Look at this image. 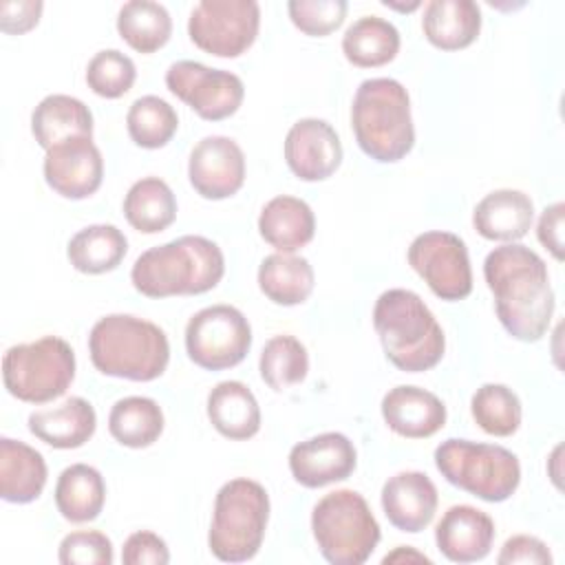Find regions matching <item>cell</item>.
<instances>
[{"mask_svg":"<svg viewBox=\"0 0 565 565\" xmlns=\"http://www.w3.org/2000/svg\"><path fill=\"white\" fill-rule=\"evenodd\" d=\"M483 278L494 296L503 329L521 340H541L554 316V291L545 260L521 243L494 247L483 260Z\"/></svg>","mask_w":565,"mask_h":565,"instance_id":"1","label":"cell"},{"mask_svg":"<svg viewBox=\"0 0 565 565\" xmlns=\"http://www.w3.org/2000/svg\"><path fill=\"white\" fill-rule=\"evenodd\" d=\"M225 274L221 247L196 234H185L137 256L130 280L148 298L196 296L214 289Z\"/></svg>","mask_w":565,"mask_h":565,"instance_id":"2","label":"cell"},{"mask_svg":"<svg viewBox=\"0 0 565 565\" xmlns=\"http://www.w3.org/2000/svg\"><path fill=\"white\" fill-rule=\"evenodd\" d=\"M373 327L384 355L406 373H422L439 364L446 335L428 305L411 289H386L373 307Z\"/></svg>","mask_w":565,"mask_h":565,"instance_id":"3","label":"cell"},{"mask_svg":"<svg viewBox=\"0 0 565 565\" xmlns=\"http://www.w3.org/2000/svg\"><path fill=\"white\" fill-rule=\"evenodd\" d=\"M88 353L102 375L152 382L170 362V342L161 327L130 313L99 318L88 333Z\"/></svg>","mask_w":565,"mask_h":565,"instance_id":"4","label":"cell"},{"mask_svg":"<svg viewBox=\"0 0 565 565\" xmlns=\"http://www.w3.org/2000/svg\"><path fill=\"white\" fill-rule=\"evenodd\" d=\"M351 128L360 150L373 161L404 159L415 146L408 90L393 77L364 79L353 95Z\"/></svg>","mask_w":565,"mask_h":565,"instance_id":"5","label":"cell"},{"mask_svg":"<svg viewBox=\"0 0 565 565\" xmlns=\"http://www.w3.org/2000/svg\"><path fill=\"white\" fill-rule=\"evenodd\" d=\"M269 521V494L254 479L223 483L214 499L207 532L210 552L223 563L252 561L265 539Z\"/></svg>","mask_w":565,"mask_h":565,"instance_id":"6","label":"cell"},{"mask_svg":"<svg viewBox=\"0 0 565 565\" xmlns=\"http://www.w3.org/2000/svg\"><path fill=\"white\" fill-rule=\"evenodd\" d=\"M435 466L448 483L488 503L510 499L521 483L519 457L497 444L450 437L435 448Z\"/></svg>","mask_w":565,"mask_h":565,"instance_id":"7","label":"cell"},{"mask_svg":"<svg viewBox=\"0 0 565 565\" xmlns=\"http://www.w3.org/2000/svg\"><path fill=\"white\" fill-rule=\"evenodd\" d=\"M311 532L324 561L331 565H362L380 543V525L355 490L324 494L311 512Z\"/></svg>","mask_w":565,"mask_h":565,"instance_id":"8","label":"cell"},{"mask_svg":"<svg viewBox=\"0 0 565 565\" xmlns=\"http://www.w3.org/2000/svg\"><path fill=\"white\" fill-rule=\"evenodd\" d=\"M75 380V353L57 335L13 344L2 355L4 388L20 402L46 404L66 393Z\"/></svg>","mask_w":565,"mask_h":565,"instance_id":"9","label":"cell"},{"mask_svg":"<svg viewBox=\"0 0 565 565\" xmlns=\"http://www.w3.org/2000/svg\"><path fill=\"white\" fill-rule=\"evenodd\" d=\"M252 347V327L232 305H212L196 311L185 324L188 358L205 371L241 364Z\"/></svg>","mask_w":565,"mask_h":565,"instance_id":"10","label":"cell"},{"mask_svg":"<svg viewBox=\"0 0 565 565\" xmlns=\"http://www.w3.org/2000/svg\"><path fill=\"white\" fill-rule=\"evenodd\" d=\"M260 7L254 0H201L188 20L190 40L216 57H238L256 40Z\"/></svg>","mask_w":565,"mask_h":565,"instance_id":"11","label":"cell"},{"mask_svg":"<svg viewBox=\"0 0 565 565\" xmlns=\"http://www.w3.org/2000/svg\"><path fill=\"white\" fill-rule=\"evenodd\" d=\"M406 258L437 298L455 302L470 296L472 269L468 247L457 234L424 232L413 238Z\"/></svg>","mask_w":565,"mask_h":565,"instance_id":"12","label":"cell"},{"mask_svg":"<svg viewBox=\"0 0 565 565\" xmlns=\"http://www.w3.org/2000/svg\"><path fill=\"white\" fill-rule=\"evenodd\" d=\"M166 86L207 121L232 117L245 97V86L238 75L223 68H210L194 60L170 64L166 71Z\"/></svg>","mask_w":565,"mask_h":565,"instance_id":"13","label":"cell"},{"mask_svg":"<svg viewBox=\"0 0 565 565\" xmlns=\"http://www.w3.org/2000/svg\"><path fill=\"white\" fill-rule=\"evenodd\" d=\"M44 181L64 199L95 194L104 179V157L93 137H71L51 146L44 154Z\"/></svg>","mask_w":565,"mask_h":565,"instance_id":"14","label":"cell"},{"mask_svg":"<svg viewBox=\"0 0 565 565\" xmlns=\"http://www.w3.org/2000/svg\"><path fill=\"white\" fill-rule=\"evenodd\" d=\"M188 177L194 192L203 199H227L245 183V154L230 137H203L190 152Z\"/></svg>","mask_w":565,"mask_h":565,"instance_id":"15","label":"cell"},{"mask_svg":"<svg viewBox=\"0 0 565 565\" xmlns=\"http://www.w3.org/2000/svg\"><path fill=\"white\" fill-rule=\"evenodd\" d=\"M358 466L353 441L342 433H320L289 450L291 477L305 488L344 481Z\"/></svg>","mask_w":565,"mask_h":565,"instance_id":"16","label":"cell"},{"mask_svg":"<svg viewBox=\"0 0 565 565\" xmlns=\"http://www.w3.org/2000/svg\"><path fill=\"white\" fill-rule=\"evenodd\" d=\"M285 161L300 181H324L342 163L335 128L318 117L298 119L285 137Z\"/></svg>","mask_w":565,"mask_h":565,"instance_id":"17","label":"cell"},{"mask_svg":"<svg viewBox=\"0 0 565 565\" xmlns=\"http://www.w3.org/2000/svg\"><path fill=\"white\" fill-rule=\"evenodd\" d=\"M439 494L428 475L404 470L382 486V510L388 523L402 532L417 534L435 519Z\"/></svg>","mask_w":565,"mask_h":565,"instance_id":"18","label":"cell"},{"mask_svg":"<svg viewBox=\"0 0 565 565\" xmlns=\"http://www.w3.org/2000/svg\"><path fill=\"white\" fill-rule=\"evenodd\" d=\"M435 543L452 563L483 561L494 543V521L475 505H452L435 527Z\"/></svg>","mask_w":565,"mask_h":565,"instance_id":"19","label":"cell"},{"mask_svg":"<svg viewBox=\"0 0 565 565\" xmlns=\"http://www.w3.org/2000/svg\"><path fill=\"white\" fill-rule=\"evenodd\" d=\"M380 408L386 426L406 439H426L446 426L444 402L419 386L399 384L391 388Z\"/></svg>","mask_w":565,"mask_h":565,"instance_id":"20","label":"cell"},{"mask_svg":"<svg viewBox=\"0 0 565 565\" xmlns=\"http://www.w3.org/2000/svg\"><path fill=\"white\" fill-rule=\"evenodd\" d=\"M534 221V203L532 199L512 188L494 190L486 194L472 212L475 230L488 238L499 243H514L523 238Z\"/></svg>","mask_w":565,"mask_h":565,"instance_id":"21","label":"cell"},{"mask_svg":"<svg viewBox=\"0 0 565 565\" xmlns=\"http://www.w3.org/2000/svg\"><path fill=\"white\" fill-rule=\"evenodd\" d=\"M97 428V415L88 399L84 397H66L62 404L44 411H35L29 415V430L40 441L71 450L84 446Z\"/></svg>","mask_w":565,"mask_h":565,"instance_id":"22","label":"cell"},{"mask_svg":"<svg viewBox=\"0 0 565 565\" xmlns=\"http://www.w3.org/2000/svg\"><path fill=\"white\" fill-rule=\"evenodd\" d=\"M258 232L276 252L294 254L311 243L316 234V216L307 201L289 194L274 196L258 216Z\"/></svg>","mask_w":565,"mask_h":565,"instance_id":"23","label":"cell"},{"mask_svg":"<svg viewBox=\"0 0 565 565\" xmlns=\"http://www.w3.org/2000/svg\"><path fill=\"white\" fill-rule=\"evenodd\" d=\"M46 461L29 444L0 439V497L7 503H31L46 486Z\"/></svg>","mask_w":565,"mask_h":565,"instance_id":"24","label":"cell"},{"mask_svg":"<svg viewBox=\"0 0 565 565\" xmlns=\"http://www.w3.org/2000/svg\"><path fill=\"white\" fill-rule=\"evenodd\" d=\"M207 419L227 439H252L260 430V408L254 393L238 380L218 382L207 393Z\"/></svg>","mask_w":565,"mask_h":565,"instance_id":"25","label":"cell"},{"mask_svg":"<svg viewBox=\"0 0 565 565\" xmlns=\"http://www.w3.org/2000/svg\"><path fill=\"white\" fill-rule=\"evenodd\" d=\"M426 40L441 51L470 46L481 31V9L472 0H430L424 7Z\"/></svg>","mask_w":565,"mask_h":565,"instance_id":"26","label":"cell"},{"mask_svg":"<svg viewBox=\"0 0 565 565\" xmlns=\"http://www.w3.org/2000/svg\"><path fill=\"white\" fill-rule=\"evenodd\" d=\"M31 132L44 150L71 137H93L90 108L71 95H46L31 113Z\"/></svg>","mask_w":565,"mask_h":565,"instance_id":"27","label":"cell"},{"mask_svg":"<svg viewBox=\"0 0 565 565\" xmlns=\"http://www.w3.org/2000/svg\"><path fill=\"white\" fill-rule=\"evenodd\" d=\"M106 503V483L97 468L73 463L64 468L55 483L57 512L71 523H88L99 516Z\"/></svg>","mask_w":565,"mask_h":565,"instance_id":"28","label":"cell"},{"mask_svg":"<svg viewBox=\"0 0 565 565\" xmlns=\"http://www.w3.org/2000/svg\"><path fill=\"white\" fill-rule=\"evenodd\" d=\"M316 285L313 267L307 258L296 254H269L258 267V287L276 305H302Z\"/></svg>","mask_w":565,"mask_h":565,"instance_id":"29","label":"cell"},{"mask_svg":"<svg viewBox=\"0 0 565 565\" xmlns=\"http://www.w3.org/2000/svg\"><path fill=\"white\" fill-rule=\"evenodd\" d=\"M124 216L141 234H159L177 218V196L159 177H143L124 196Z\"/></svg>","mask_w":565,"mask_h":565,"instance_id":"30","label":"cell"},{"mask_svg":"<svg viewBox=\"0 0 565 565\" xmlns=\"http://www.w3.org/2000/svg\"><path fill=\"white\" fill-rule=\"evenodd\" d=\"M399 51V31L380 15L358 18L342 35L344 57L360 68L384 66Z\"/></svg>","mask_w":565,"mask_h":565,"instance_id":"31","label":"cell"},{"mask_svg":"<svg viewBox=\"0 0 565 565\" xmlns=\"http://www.w3.org/2000/svg\"><path fill=\"white\" fill-rule=\"evenodd\" d=\"M163 411L152 397L130 395L113 404L108 413V430L113 439L126 448H148L163 433Z\"/></svg>","mask_w":565,"mask_h":565,"instance_id":"32","label":"cell"},{"mask_svg":"<svg viewBox=\"0 0 565 565\" xmlns=\"http://www.w3.org/2000/svg\"><path fill=\"white\" fill-rule=\"evenodd\" d=\"M128 241L115 225L97 223L79 230L66 247L71 265L82 274H106L113 271L126 256Z\"/></svg>","mask_w":565,"mask_h":565,"instance_id":"33","label":"cell"},{"mask_svg":"<svg viewBox=\"0 0 565 565\" xmlns=\"http://www.w3.org/2000/svg\"><path fill=\"white\" fill-rule=\"evenodd\" d=\"M117 31L130 49L154 53L170 40L172 18L159 2L130 0L117 13Z\"/></svg>","mask_w":565,"mask_h":565,"instance_id":"34","label":"cell"},{"mask_svg":"<svg viewBox=\"0 0 565 565\" xmlns=\"http://www.w3.org/2000/svg\"><path fill=\"white\" fill-rule=\"evenodd\" d=\"M258 371L269 388L287 391L307 377L309 353L298 338L289 333L274 335L260 351Z\"/></svg>","mask_w":565,"mask_h":565,"instance_id":"35","label":"cell"},{"mask_svg":"<svg viewBox=\"0 0 565 565\" xmlns=\"http://www.w3.org/2000/svg\"><path fill=\"white\" fill-rule=\"evenodd\" d=\"M470 413L477 426L494 437H510L521 426V399L505 386L488 382L479 386L470 399Z\"/></svg>","mask_w":565,"mask_h":565,"instance_id":"36","label":"cell"},{"mask_svg":"<svg viewBox=\"0 0 565 565\" xmlns=\"http://www.w3.org/2000/svg\"><path fill=\"white\" fill-rule=\"evenodd\" d=\"M126 128L139 148L157 150L174 137L179 128V115L166 99L157 95H143L130 104Z\"/></svg>","mask_w":565,"mask_h":565,"instance_id":"37","label":"cell"},{"mask_svg":"<svg viewBox=\"0 0 565 565\" xmlns=\"http://www.w3.org/2000/svg\"><path fill=\"white\" fill-rule=\"evenodd\" d=\"M137 79L135 62L117 51V49H104L95 53L86 66V84L88 88L106 99H117L126 95Z\"/></svg>","mask_w":565,"mask_h":565,"instance_id":"38","label":"cell"},{"mask_svg":"<svg viewBox=\"0 0 565 565\" xmlns=\"http://www.w3.org/2000/svg\"><path fill=\"white\" fill-rule=\"evenodd\" d=\"M347 9V0H291L287 4L294 26L311 38L333 33L344 22Z\"/></svg>","mask_w":565,"mask_h":565,"instance_id":"39","label":"cell"},{"mask_svg":"<svg viewBox=\"0 0 565 565\" xmlns=\"http://www.w3.org/2000/svg\"><path fill=\"white\" fill-rule=\"evenodd\" d=\"M57 558L62 565H110L115 561V552L104 532L77 530L62 539Z\"/></svg>","mask_w":565,"mask_h":565,"instance_id":"40","label":"cell"},{"mask_svg":"<svg viewBox=\"0 0 565 565\" xmlns=\"http://www.w3.org/2000/svg\"><path fill=\"white\" fill-rule=\"evenodd\" d=\"M121 563L124 565H166L170 563V550L159 534L150 530H139L124 541Z\"/></svg>","mask_w":565,"mask_h":565,"instance_id":"41","label":"cell"},{"mask_svg":"<svg viewBox=\"0 0 565 565\" xmlns=\"http://www.w3.org/2000/svg\"><path fill=\"white\" fill-rule=\"evenodd\" d=\"M499 565H514V563H525V565H550L552 563V554L550 547L532 536V534H514L510 536L499 556H497Z\"/></svg>","mask_w":565,"mask_h":565,"instance_id":"42","label":"cell"},{"mask_svg":"<svg viewBox=\"0 0 565 565\" xmlns=\"http://www.w3.org/2000/svg\"><path fill=\"white\" fill-rule=\"evenodd\" d=\"M44 4L40 0H4L0 2V31L20 35L31 31L42 15Z\"/></svg>","mask_w":565,"mask_h":565,"instance_id":"43","label":"cell"},{"mask_svg":"<svg viewBox=\"0 0 565 565\" xmlns=\"http://www.w3.org/2000/svg\"><path fill=\"white\" fill-rule=\"evenodd\" d=\"M563 214H565V205L552 203L550 207L543 210L541 218H539V227H536V236L541 241V245L556 258L563 260Z\"/></svg>","mask_w":565,"mask_h":565,"instance_id":"44","label":"cell"},{"mask_svg":"<svg viewBox=\"0 0 565 565\" xmlns=\"http://www.w3.org/2000/svg\"><path fill=\"white\" fill-rule=\"evenodd\" d=\"M408 563V561H415V563H430V558L426 556V554H422V552H415L413 547H408V545H399V547H395L391 554H386L384 558H382V563L386 565V563Z\"/></svg>","mask_w":565,"mask_h":565,"instance_id":"45","label":"cell"}]
</instances>
